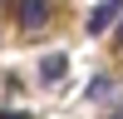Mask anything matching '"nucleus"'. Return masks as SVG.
<instances>
[{"mask_svg": "<svg viewBox=\"0 0 123 119\" xmlns=\"http://www.w3.org/2000/svg\"><path fill=\"white\" fill-rule=\"evenodd\" d=\"M64 69H69V60H64V55H44V60H39V79H44V84L64 79Z\"/></svg>", "mask_w": 123, "mask_h": 119, "instance_id": "7ed1b4c3", "label": "nucleus"}, {"mask_svg": "<svg viewBox=\"0 0 123 119\" xmlns=\"http://www.w3.org/2000/svg\"><path fill=\"white\" fill-rule=\"evenodd\" d=\"M15 15H20V30H44L54 15V0H20Z\"/></svg>", "mask_w": 123, "mask_h": 119, "instance_id": "f257e3e1", "label": "nucleus"}, {"mask_svg": "<svg viewBox=\"0 0 123 119\" xmlns=\"http://www.w3.org/2000/svg\"><path fill=\"white\" fill-rule=\"evenodd\" d=\"M0 119H30V114H15V109H0Z\"/></svg>", "mask_w": 123, "mask_h": 119, "instance_id": "39448f33", "label": "nucleus"}, {"mask_svg": "<svg viewBox=\"0 0 123 119\" xmlns=\"http://www.w3.org/2000/svg\"><path fill=\"white\" fill-rule=\"evenodd\" d=\"M113 119H123V109H118V114H113Z\"/></svg>", "mask_w": 123, "mask_h": 119, "instance_id": "0eeeda50", "label": "nucleus"}, {"mask_svg": "<svg viewBox=\"0 0 123 119\" xmlns=\"http://www.w3.org/2000/svg\"><path fill=\"white\" fill-rule=\"evenodd\" d=\"M108 94H113V79H108V74H98L94 84H89V99H108Z\"/></svg>", "mask_w": 123, "mask_h": 119, "instance_id": "20e7f679", "label": "nucleus"}, {"mask_svg": "<svg viewBox=\"0 0 123 119\" xmlns=\"http://www.w3.org/2000/svg\"><path fill=\"white\" fill-rule=\"evenodd\" d=\"M118 45H123V25H118Z\"/></svg>", "mask_w": 123, "mask_h": 119, "instance_id": "423d86ee", "label": "nucleus"}, {"mask_svg": "<svg viewBox=\"0 0 123 119\" xmlns=\"http://www.w3.org/2000/svg\"><path fill=\"white\" fill-rule=\"evenodd\" d=\"M118 10H123V0H104V5H94V10H89V35H104V30L118 20Z\"/></svg>", "mask_w": 123, "mask_h": 119, "instance_id": "f03ea898", "label": "nucleus"}]
</instances>
